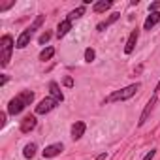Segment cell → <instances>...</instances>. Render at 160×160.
<instances>
[{"label":"cell","instance_id":"cell-1","mask_svg":"<svg viewBox=\"0 0 160 160\" xmlns=\"http://www.w3.org/2000/svg\"><path fill=\"white\" fill-rule=\"evenodd\" d=\"M32 102H34V92L32 91H21L15 98H12L10 102H8V115H19V113H23L28 106H32Z\"/></svg>","mask_w":160,"mask_h":160},{"label":"cell","instance_id":"cell-2","mask_svg":"<svg viewBox=\"0 0 160 160\" xmlns=\"http://www.w3.org/2000/svg\"><path fill=\"white\" fill-rule=\"evenodd\" d=\"M141 89V83H132V85H128V87H122V89H119V91H113L109 96H106L104 100H102V104L106 106V104H115V102H126V100H130L138 91Z\"/></svg>","mask_w":160,"mask_h":160},{"label":"cell","instance_id":"cell-3","mask_svg":"<svg viewBox=\"0 0 160 160\" xmlns=\"http://www.w3.org/2000/svg\"><path fill=\"white\" fill-rule=\"evenodd\" d=\"M15 49V40L10 34H4L0 38V66L6 68L12 60V53Z\"/></svg>","mask_w":160,"mask_h":160},{"label":"cell","instance_id":"cell-4","mask_svg":"<svg viewBox=\"0 0 160 160\" xmlns=\"http://www.w3.org/2000/svg\"><path fill=\"white\" fill-rule=\"evenodd\" d=\"M57 106H58V102H57L53 96H47V98H43V100L38 102V106L34 108V113H36V115H47V113H51Z\"/></svg>","mask_w":160,"mask_h":160},{"label":"cell","instance_id":"cell-5","mask_svg":"<svg viewBox=\"0 0 160 160\" xmlns=\"http://www.w3.org/2000/svg\"><path fill=\"white\" fill-rule=\"evenodd\" d=\"M156 102H158V96L156 94H152L151 98H149V102L145 104V108H143V111H141V115H139V121H138V126H143L147 121H149V117H151V113H152V109H154V106H156Z\"/></svg>","mask_w":160,"mask_h":160},{"label":"cell","instance_id":"cell-6","mask_svg":"<svg viewBox=\"0 0 160 160\" xmlns=\"http://www.w3.org/2000/svg\"><path fill=\"white\" fill-rule=\"evenodd\" d=\"M36 124H38L36 115H25V117L19 121V130H21L23 134H28V132H32V130L36 128Z\"/></svg>","mask_w":160,"mask_h":160},{"label":"cell","instance_id":"cell-7","mask_svg":"<svg viewBox=\"0 0 160 160\" xmlns=\"http://www.w3.org/2000/svg\"><path fill=\"white\" fill-rule=\"evenodd\" d=\"M62 151H64V143L57 141V143H51V145H47V147L42 151V156H43V158H55V156H58Z\"/></svg>","mask_w":160,"mask_h":160},{"label":"cell","instance_id":"cell-8","mask_svg":"<svg viewBox=\"0 0 160 160\" xmlns=\"http://www.w3.org/2000/svg\"><path fill=\"white\" fill-rule=\"evenodd\" d=\"M85 130H87V124H85L83 121H75V122L72 124V128H70L72 139H73V141H79V139L85 136Z\"/></svg>","mask_w":160,"mask_h":160},{"label":"cell","instance_id":"cell-9","mask_svg":"<svg viewBox=\"0 0 160 160\" xmlns=\"http://www.w3.org/2000/svg\"><path fill=\"white\" fill-rule=\"evenodd\" d=\"M138 40H139V30L134 28V30L128 34V40H126V43H124V55H132V53H134V49H136V45H138Z\"/></svg>","mask_w":160,"mask_h":160},{"label":"cell","instance_id":"cell-10","mask_svg":"<svg viewBox=\"0 0 160 160\" xmlns=\"http://www.w3.org/2000/svg\"><path fill=\"white\" fill-rule=\"evenodd\" d=\"M32 34H34V32H32V30L27 27V28H25V30H23V32L17 36V40H15V47H17V49H25L27 45H30Z\"/></svg>","mask_w":160,"mask_h":160},{"label":"cell","instance_id":"cell-11","mask_svg":"<svg viewBox=\"0 0 160 160\" xmlns=\"http://www.w3.org/2000/svg\"><path fill=\"white\" fill-rule=\"evenodd\" d=\"M119 19H121V13H119V12H113L106 21H100V23L96 25V30H98V32H104L108 27H111V25H113V23H117Z\"/></svg>","mask_w":160,"mask_h":160},{"label":"cell","instance_id":"cell-12","mask_svg":"<svg viewBox=\"0 0 160 160\" xmlns=\"http://www.w3.org/2000/svg\"><path fill=\"white\" fill-rule=\"evenodd\" d=\"M160 23V12H154V13H149L147 15V19H145V23H143V30H147V32H151L156 25Z\"/></svg>","mask_w":160,"mask_h":160},{"label":"cell","instance_id":"cell-13","mask_svg":"<svg viewBox=\"0 0 160 160\" xmlns=\"http://www.w3.org/2000/svg\"><path fill=\"white\" fill-rule=\"evenodd\" d=\"M72 25H73V23H72L70 19L60 21V23H58V27H57V38H58V40H60V38H64V36L72 30Z\"/></svg>","mask_w":160,"mask_h":160},{"label":"cell","instance_id":"cell-14","mask_svg":"<svg viewBox=\"0 0 160 160\" xmlns=\"http://www.w3.org/2000/svg\"><path fill=\"white\" fill-rule=\"evenodd\" d=\"M49 92H51V96L60 104V102H64V94H62V91H60V85L57 83V81H49Z\"/></svg>","mask_w":160,"mask_h":160},{"label":"cell","instance_id":"cell-15","mask_svg":"<svg viewBox=\"0 0 160 160\" xmlns=\"http://www.w3.org/2000/svg\"><path fill=\"white\" fill-rule=\"evenodd\" d=\"M111 6H113V0H98V2L92 4V12H94V13H104V12H108Z\"/></svg>","mask_w":160,"mask_h":160},{"label":"cell","instance_id":"cell-16","mask_svg":"<svg viewBox=\"0 0 160 160\" xmlns=\"http://www.w3.org/2000/svg\"><path fill=\"white\" fill-rule=\"evenodd\" d=\"M87 13V6H79V8H75V10H72L70 13H68V17L66 19H70L72 23L75 21V19H81L83 15Z\"/></svg>","mask_w":160,"mask_h":160},{"label":"cell","instance_id":"cell-17","mask_svg":"<svg viewBox=\"0 0 160 160\" xmlns=\"http://www.w3.org/2000/svg\"><path fill=\"white\" fill-rule=\"evenodd\" d=\"M53 57H55V47H51V45L43 47V49L40 51V55H38V58H40L42 62H47V60H51Z\"/></svg>","mask_w":160,"mask_h":160},{"label":"cell","instance_id":"cell-18","mask_svg":"<svg viewBox=\"0 0 160 160\" xmlns=\"http://www.w3.org/2000/svg\"><path fill=\"white\" fill-rule=\"evenodd\" d=\"M36 151H38V145H36V143H27L25 149H23V156H25L27 160H32V158L36 156Z\"/></svg>","mask_w":160,"mask_h":160},{"label":"cell","instance_id":"cell-19","mask_svg":"<svg viewBox=\"0 0 160 160\" xmlns=\"http://www.w3.org/2000/svg\"><path fill=\"white\" fill-rule=\"evenodd\" d=\"M43 23H45V15H43V13H40V15L34 19V23H30V27H28V28H30L32 32H36L38 28H42V25H43Z\"/></svg>","mask_w":160,"mask_h":160},{"label":"cell","instance_id":"cell-20","mask_svg":"<svg viewBox=\"0 0 160 160\" xmlns=\"http://www.w3.org/2000/svg\"><path fill=\"white\" fill-rule=\"evenodd\" d=\"M51 36H53L51 30H43V32L40 34V38H38V43H40V45H45V43L51 40Z\"/></svg>","mask_w":160,"mask_h":160},{"label":"cell","instance_id":"cell-21","mask_svg":"<svg viewBox=\"0 0 160 160\" xmlns=\"http://www.w3.org/2000/svg\"><path fill=\"white\" fill-rule=\"evenodd\" d=\"M94 58H96V51L92 49V47H87L85 49V62H94Z\"/></svg>","mask_w":160,"mask_h":160},{"label":"cell","instance_id":"cell-22","mask_svg":"<svg viewBox=\"0 0 160 160\" xmlns=\"http://www.w3.org/2000/svg\"><path fill=\"white\" fill-rule=\"evenodd\" d=\"M62 85H64V87H68V89H72V87H73V77H72V75H64Z\"/></svg>","mask_w":160,"mask_h":160},{"label":"cell","instance_id":"cell-23","mask_svg":"<svg viewBox=\"0 0 160 160\" xmlns=\"http://www.w3.org/2000/svg\"><path fill=\"white\" fill-rule=\"evenodd\" d=\"M160 10V0H156V2H151L149 4V13H154Z\"/></svg>","mask_w":160,"mask_h":160},{"label":"cell","instance_id":"cell-24","mask_svg":"<svg viewBox=\"0 0 160 160\" xmlns=\"http://www.w3.org/2000/svg\"><path fill=\"white\" fill-rule=\"evenodd\" d=\"M154 156H156V149H151V151H149V152L143 156V160H152Z\"/></svg>","mask_w":160,"mask_h":160},{"label":"cell","instance_id":"cell-25","mask_svg":"<svg viewBox=\"0 0 160 160\" xmlns=\"http://www.w3.org/2000/svg\"><path fill=\"white\" fill-rule=\"evenodd\" d=\"M6 119H8V111L0 113V126H6Z\"/></svg>","mask_w":160,"mask_h":160},{"label":"cell","instance_id":"cell-26","mask_svg":"<svg viewBox=\"0 0 160 160\" xmlns=\"http://www.w3.org/2000/svg\"><path fill=\"white\" fill-rule=\"evenodd\" d=\"M12 6H15V0H12V2H8V4H2V6H0V12H6V10H10Z\"/></svg>","mask_w":160,"mask_h":160},{"label":"cell","instance_id":"cell-27","mask_svg":"<svg viewBox=\"0 0 160 160\" xmlns=\"http://www.w3.org/2000/svg\"><path fill=\"white\" fill-rule=\"evenodd\" d=\"M8 81H10V77H8V75H2V79H0V87H4Z\"/></svg>","mask_w":160,"mask_h":160},{"label":"cell","instance_id":"cell-28","mask_svg":"<svg viewBox=\"0 0 160 160\" xmlns=\"http://www.w3.org/2000/svg\"><path fill=\"white\" fill-rule=\"evenodd\" d=\"M106 158H108V152H100V154H98L94 160H106Z\"/></svg>","mask_w":160,"mask_h":160},{"label":"cell","instance_id":"cell-29","mask_svg":"<svg viewBox=\"0 0 160 160\" xmlns=\"http://www.w3.org/2000/svg\"><path fill=\"white\" fill-rule=\"evenodd\" d=\"M160 92V79H158V83H156V87H154V94H158Z\"/></svg>","mask_w":160,"mask_h":160}]
</instances>
